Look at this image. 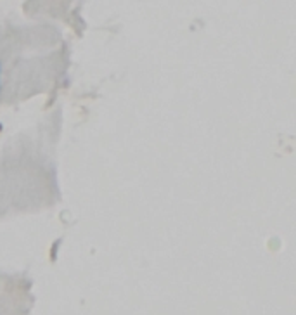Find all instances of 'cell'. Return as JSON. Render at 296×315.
<instances>
[{
	"label": "cell",
	"mask_w": 296,
	"mask_h": 315,
	"mask_svg": "<svg viewBox=\"0 0 296 315\" xmlns=\"http://www.w3.org/2000/svg\"><path fill=\"white\" fill-rule=\"evenodd\" d=\"M0 130H2V123H0Z\"/></svg>",
	"instance_id": "cell-1"
}]
</instances>
